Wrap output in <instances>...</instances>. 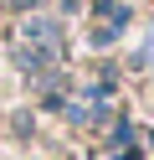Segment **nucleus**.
<instances>
[{
    "instance_id": "f257e3e1",
    "label": "nucleus",
    "mask_w": 154,
    "mask_h": 160,
    "mask_svg": "<svg viewBox=\"0 0 154 160\" xmlns=\"http://www.w3.org/2000/svg\"><path fill=\"white\" fill-rule=\"evenodd\" d=\"M21 36H26L31 47H46V52H51V47H57V26H51L46 16H31V21L21 26Z\"/></svg>"
}]
</instances>
